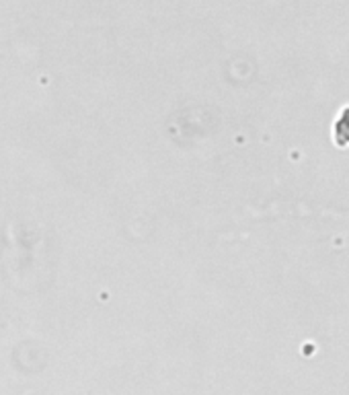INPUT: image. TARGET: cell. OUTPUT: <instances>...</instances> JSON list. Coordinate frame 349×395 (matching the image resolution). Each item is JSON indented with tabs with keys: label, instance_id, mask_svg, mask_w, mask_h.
Masks as SVG:
<instances>
[{
	"label": "cell",
	"instance_id": "obj_1",
	"mask_svg": "<svg viewBox=\"0 0 349 395\" xmlns=\"http://www.w3.org/2000/svg\"><path fill=\"white\" fill-rule=\"evenodd\" d=\"M335 142L339 146H348L349 144V107L341 112V116L335 124Z\"/></svg>",
	"mask_w": 349,
	"mask_h": 395
}]
</instances>
